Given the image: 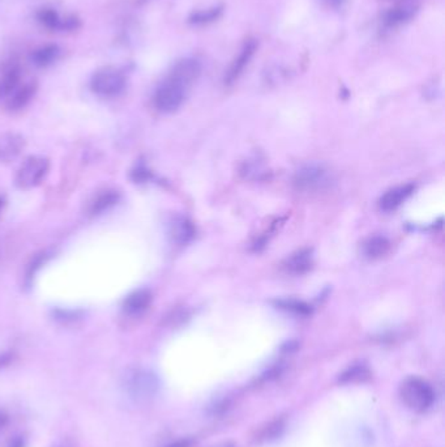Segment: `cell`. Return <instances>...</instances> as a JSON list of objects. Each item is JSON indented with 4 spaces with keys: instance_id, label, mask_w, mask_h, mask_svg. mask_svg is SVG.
Here are the masks:
<instances>
[{
    "instance_id": "1",
    "label": "cell",
    "mask_w": 445,
    "mask_h": 447,
    "mask_svg": "<svg viewBox=\"0 0 445 447\" xmlns=\"http://www.w3.org/2000/svg\"><path fill=\"white\" fill-rule=\"evenodd\" d=\"M123 390L135 403H146L158 394L160 380L150 370L131 369L123 377Z\"/></svg>"
},
{
    "instance_id": "2",
    "label": "cell",
    "mask_w": 445,
    "mask_h": 447,
    "mask_svg": "<svg viewBox=\"0 0 445 447\" xmlns=\"http://www.w3.org/2000/svg\"><path fill=\"white\" fill-rule=\"evenodd\" d=\"M400 398L404 404L416 412H426L435 401L432 386L419 377H407L400 386Z\"/></svg>"
},
{
    "instance_id": "3",
    "label": "cell",
    "mask_w": 445,
    "mask_h": 447,
    "mask_svg": "<svg viewBox=\"0 0 445 447\" xmlns=\"http://www.w3.org/2000/svg\"><path fill=\"white\" fill-rule=\"evenodd\" d=\"M90 88L101 97H116L126 88V76L115 67H102L93 74Z\"/></svg>"
},
{
    "instance_id": "4",
    "label": "cell",
    "mask_w": 445,
    "mask_h": 447,
    "mask_svg": "<svg viewBox=\"0 0 445 447\" xmlns=\"http://www.w3.org/2000/svg\"><path fill=\"white\" fill-rule=\"evenodd\" d=\"M49 158L43 156H30L17 170L16 185L21 190H30L42 184L49 173Z\"/></svg>"
},
{
    "instance_id": "5",
    "label": "cell",
    "mask_w": 445,
    "mask_h": 447,
    "mask_svg": "<svg viewBox=\"0 0 445 447\" xmlns=\"http://www.w3.org/2000/svg\"><path fill=\"white\" fill-rule=\"evenodd\" d=\"M187 89L178 80L167 76L165 81L157 88L155 93V106L161 113H174L185 99Z\"/></svg>"
},
{
    "instance_id": "6",
    "label": "cell",
    "mask_w": 445,
    "mask_h": 447,
    "mask_svg": "<svg viewBox=\"0 0 445 447\" xmlns=\"http://www.w3.org/2000/svg\"><path fill=\"white\" fill-rule=\"evenodd\" d=\"M294 185L300 191H319L330 185V175L323 165L307 164L297 172Z\"/></svg>"
},
{
    "instance_id": "7",
    "label": "cell",
    "mask_w": 445,
    "mask_h": 447,
    "mask_svg": "<svg viewBox=\"0 0 445 447\" xmlns=\"http://www.w3.org/2000/svg\"><path fill=\"white\" fill-rule=\"evenodd\" d=\"M38 21L50 30H75L80 27V20L71 15L62 18L58 12L52 8H42L38 12Z\"/></svg>"
},
{
    "instance_id": "8",
    "label": "cell",
    "mask_w": 445,
    "mask_h": 447,
    "mask_svg": "<svg viewBox=\"0 0 445 447\" xmlns=\"http://www.w3.org/2000/svg\"><path fill=\"white\" fill-rule=\"evenodd\" d=\"M153 300L149 289H137L129 293L122 303V310L128 317H140L144 314Z\"/></svg>"
},
{
    "instance_id": "9",
    "label": "cell",
    "mask_w": 445,
    "mask_h": 447,
    "mask_svg": "<svg viewBox=\"0 0 445 447\" xmlns=\"http://www.w3.org/2000/svg\"><path fill=\"white\" fill-rule=\"evenodd\" d=\"M25 148V139L16 132L0 135V163L15 161Z\"/></svg>"
},
{
    "instance_id": "10",
    "label": "cell",
    "mask_w": 445,
    "mask_h": 447,
    "mask_svg": "<svg viewBox=\"0 0 445 447\" xmlns=\"http://www.w3.org/2000/svg\"><path fill=\"white\" fill-rule=\"evenodd\" d=\"M256 48H257V43H256L255 39H248V41L244 43V46H243V49L241 50L238 58L232 62V67L229 69L226 76H225V83H226L227 85L234 84V83L239 78V76L242 75L243 71L246 69V66L250 63V60H251L252 57H253V54H255V51H256Z\"/></svg>"
},
{
    "instance_id": "11",
    "label": "cell",
    "mask_w": 445,
    "mask_h": 447,
    "mask_svg": "<svg viewBox=\"0 0 445 447\" xmlns=\"http://www.w3.org/2000/svg\"><path fill=\"white\" fill-rule=\"evenodd\" d=\"M418 11L416 0H402L396 7L388 11L384 22L388 28H397L411 19Z\"/></svg>"
},
{
    "instance_id": "12",
    "label": "cell",
    "mask_w": 445,
    "mask_h": 447,
    "mask_svg": "<svg viewBox=\"0 0 445 447\" xmlns=\"http://www.w3.org/2000/svg\"><path fill=\"white\" fill-rule=\"evenodd\" d=\"M200 72H202V66L197 60L183 59L175 64L169 76L178 80L185 87H190L194 81H196V78L200 76Z\"/></svg>"
},
{
    "instance_id": "13",
    "label": "cell",
    "mask_w": 445,
    "mask_h": 447,
    "mask_svg": "<svg viewBox=\"0 0 445 447\" xmlns=\"http://www.w3.org/2000/svg\"><path fill=\"white\" fill-rule=\"evenodd\" d=\"M416 187L414 185L398 186L395 188H390L386 194L380 198L379 207L384 212L395 211L400 205H402L410 195L414 193Z\"/></svg>"
},
{
    "instance_id": "14",
    "label": "cell",
    "mask_w": 445,
    "mask_h": 447,
    "mask_svg": "<svg viewBox=\"0 0 445 447\" xmlns=\"http://www.w3.org/2000/svg\"><path fill=\"white\" fill-rule=\"evenodd\" d=\"M119 200H120L119 191H116L114 188H106L104 191H99L97 195H94V198L87 205V212L90 216L102 214L118 205Z\"/></svg>"
},
{
    "instance_id": "15",
    "label": "cell",
    "mask_w": 445,
    "mask_h": 447,
    "mask_svg": "<svg viewBox=\"0 0 445 447\" xmlns=\"http://www.w3.org/2000/svg\"><path fill=\"white\" fill-rule=\"evenodd\" d=\"M37 92V84L34 81H28L25 84H20L7 98L6 105L10 111H17L27 106L34 97Z\"/></svg>"
},
{
    "instance_id": "16",
    "label": "cell",
    "mask_w": 445,
    "mask_h": 447,
    "mask_svg": "<svg viewBox=\"0 0 445 447\" xmlns=\"http://www.w3.org/2000/svg\"><path fill=\"white\" fill-rule=\"evenodd\" d=\"M196 229L194 224L183 216H176L169 224V234L178 245H185L195 237Z\"/></svg>"
},
{
    "instance_id": "17",
    "label": "cell",
    "mask_w": 445,
    "mask_h": 447,
    "mask_svg": "<svg viewBox=\"0 0 445 447\" xmlns=\"http://www.w3.org/2000/svg\"><path fill=\"white\" fill-rule=\"evenodd\" d=\"M283 267L288 273H294V275H302L310 271L312 267V254L309 249L299 250L295 254H292L286 259V262L283 263Z\"/></svg>"
},
{
    "instance_id": "18",
    "label": "cell",
    "mask_w": 445,
    "mask_h": 447,
    "mask_svg": "<svg viewBox=\"0 0 445 447\" xmlns=\"http://www.w3.org/2000/svg\"><path fill=\"white\" fill-rule=\"evenodd\" d=\"M59 57H60V49L58 45L50 43L34 50L30 55V60L34 66H37L39 69H45L51 66L52 63H55Z\"/></svg>"
},
{
    "instance_id": "19",
    "label": "cell",
    "mask_w": 445,
    "mask_h": 447,
    "mask_svg": "<svg viewBox=\"0 0 445 447\" xmlns=\"http://www.w3.org/2000/svg\"><path fill=\"white\" fill-rule=\"evenodd\" d=\"M21 84V69L17 66H10L0 75V99H7L10 93Z\"/></svg>"
},
{
    "instance_id": "20",
    "label": "cell",
    "mask_w": 445,
    "mask_h": 447,
    "mask_svg": "<svg viewBox=\"0 0 445 447\" xmlns=\"http://www.w3.org/2000/svg\"><path fill=\"white\" fill-rule=\"evenodd\" d=\"M390 249V242L387 237L383 235H374L368 238L363 246V253L368 259H380L384 255H387Z\"/></svg>"
},
{
    "instance_id": "21",
    "label": "cell",
    "mask_w": 445,
    "mask_h": 447,
    "mask_svg": "<svg viewBox=\"0 0 445 447\" xmlns=\"http://www.w3.org/2000/svg\"><path fill=\"white\" fill-rule=\"evenodd\" d=\"M368 378H369V370L367 366L365 364H354L341 374L339 380L342 383H357V382H365Z\"/></svg>"
},
{
    "instance_id": "22",
    "label": "cell",
    "mask_w": 445,
    "mask_h": 447,
    "mask_svg": "<svg viewBox=\"0 0 445 447\" xmlns=\"http://www.w3.org/2000/svg\"><path fill=\"white\" fill-rule=\"evenodd\" d=\"M51 256V253L48 250H42L39 253L34 254V256L30 259V262L27 266V271H25V282L29 285L33 282L36 273H38L42 268V266L48 262Z\"/></svg>"
},
{
    "instance_id": "23",
    "label": "cell",
    "mask_w": 445,
    "mask_h": 447,
    "mask_svg": "<svg viewBox=\"0 0 445 447\" xmlns=\"http://www.w3.org/2000/svg\"><path fill=\"white\" fill-rule=\"evenodd\" d=\"M277 306H280L282 310L290 311L297 315H309L311 314V306L306 302L298 300H282L277 302Z\"/></svg>"
},
{
    "instance_id": "24",
    "label": "cell",
    "mask_w": 445,
    "mask_h": 447,
    "mask_svg": "<svg viewBox=\"0 0 445 447\" xmlns=\"http://www.w3.org/2000/svg\"><path fill=\"white\" fill-rule=\"evenodd\" d=\"M221 12H222V10L218 8V7L211 8V10L200 11V12L194 13V15L191 16L190 21H191L192 24H208V22H212L214 20L218 19L220 15H221Z\"/></svg>"
},
{
    "instance_id": "25",
    "label": "cell",
    "mask_w": 445,
    "mask_h": 447,
    "mask_svg": "<svg viewBox=\"0 0 445 447\" xmlns=\"http://www.w3.org/2000/svg\"><path fill=\"white\" fill-rule=\"evenodd\" d=\"M131 178L134 179V182H136V184H146V182H149L153 178V174L144 164H139L131 172Z\"/></svg>"
},
{
    "instance_id": "26",
    "label": "cell",
    "mask_w": 445,
    "mask_h": 447,
    "mask_svg": "<svg viewBox=\"0 0 445 447\" xmlns=\"http://www.w3.org/2000/svg\"><path fill=\"white\" fill-rule=\"evenodd\" d=\"M54 315H55L57 321L67 323V322L78 321V318L81 317V312L80 311L60 310L59 309V310H55Z\"/></svg>"
},
{
    "instance_id": "27",
    "label": "cell",
    "mask_w": 445,
    "mask_h": 447,
    "mask_svg": "<svg viewBox=\"0 0 445 447\" xmlns=\"http://www.w3.org/2000/svg\"><path fill=\"white\" fill-rule=\"evenodd\" d=\"M12 360H13V355L10 352L0 353V369L6 368Z\"/></svg>"
},
{
    "instance_id": "28",
    "label": "cell",
    "mask_w": 445,
    "mask_h": 447,
    "mask_svg": "<svg viewBox=\"0 0 445 447\" xmlns=\"http://www.w3.org/2000/svg\"><path fill=\"white\" fill-rule=\"evenodd\" d=\"M8 420H10L8 415H7L4 411H1V409H0V434L3 433V430H4V428L7 427Z\"/></svg>"
},
{
    "instance_id": "29",
    "label": "cell",
    "mask_w": 445,
    "mask_h": 447,
    "mask_svg": "<svg viewBox=\"0 0 445 447\" xmlns=\"http://www.w3.org/2000/svg\"><path fill=\"white\" fill-rule=\"evenodd\" d=\"M7 447H25V438L22 436H17L10 441Z\"/></svg>"
},
{
    "instance_id": "30",
    "label": "cell",
    "mask_w": 445,
    "mask_h": 447,
    "mask_svg": "<svg viewBox=\"0 0 445 447\" xmlns=\"http://www.w3.org/2000/svg\"><path fill=\"white\" fill-rule=\"evenodd\" d=\"M166 447H191V441L190 439H179V441Z\"/></svg>"
},
{
    "instance_id": "31",
    "label": "cell",
    "mask_w": 445,
    "mask_h": 447,
    "mask_svg": "<svg viewBox=\"0 0 445 447\" xmlns=\"http://www.w3.org/2000/svg\"><path fill=\"white\" fill-rule=\"evenodd\" d=\"M52 447H76V443L72 439H63L58 443H55Z\"/></svg>"
},
{
    "instance_id": "32",
    "label": "cell",
    "mask_w": 445,
    "mask_h": 447,
    "mask_svg": "<svg viewBox=\"0 0 445 447\" xmlns=\"http://www.w3.org/2000/svg\"><path fill=\"white\" fill-rule=\"evenodd\" d=\"M325 3H328L332 7H339V4L344 1V0H324Z\"/></svg>"
},
{
    "instance_id": "33",
    "label": "cell",
    "mask_w": 445,
    "mask_h": 447,
    "mask_svg": "<svg viewBox=\"0 0 445 447\" xmlns=\"http://www.w3.org/2000/svg\"><path fill=\"white\" fill-rule=\"evenodd\" d=\"M213 447H235V445L230 441H226V442H221V443H218V445H216Z\"/></svg>"
},
{
    "instance_id": "34",
    "label": "cell",
    "mask_w": 445,
    "mask_h": 447,
    "mask_svg": "<svg viewBox=\"0 0 445 447\" xmlns=\"http://www.w3.org/2000/svg\"><path fill=\"white\" fill-rule=\"evenodd\" d=\"M4 205H6V200H4V198L0 196V214H1L3 209H4Z\"/></svg>"
}]
</instances>
